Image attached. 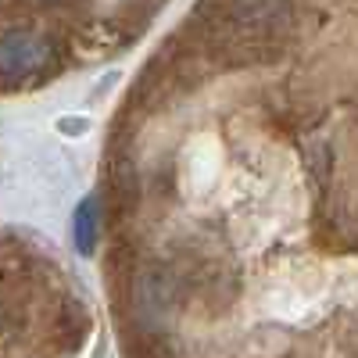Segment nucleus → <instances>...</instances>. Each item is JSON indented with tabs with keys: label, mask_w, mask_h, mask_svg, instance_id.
<instances>
[{
	"label": "nucleus",
	"mask_w": 358,
	"mask_h": 358,
	"mask_svg": "<svg viewBox=\"0 0 358 358\" xmlns=\"http://www.w3.org/2000/svg\"><path fill=\"white\" fill-rule=\"evenodd\" d=\"M57 65H62L57 47L36 29H8V33H0V79L25 83V79L54 72Z\"/></svg>",
	"instance_id": "1"
},
{
	"label": "nucleus",
	"mask_w": 358,
	"mask_h": 358,
	"mask_svg": "<svg viewBox=\"0 0 358 358\" xmlns=\"http://www.w3.org/2000/svg\"><path fill=\"white\" fill-rule=\"evenodd\" d=\"M72 236H76V248H79V255H94V248H97V236H101V219H97V201H94V197H86V201L76 208Z\"/></svg>",
	"instance_id": "2"
},
{
	"label": "nucleus",
	"mask_w": 358,
	"mask_h": 358,
	"mask_svg": "<svg viewBox=\"0 0 358 358\" xmlns=\"http://www.w3.org/2000/svg\"><path fill=\"white\" fill-rule=\"evenodd\" d=\"M57 126H62V129H86V118H76V122H72V118H62V122H57Z\"/></svg>",
	"instance_id": "3"
}]
</instances>
